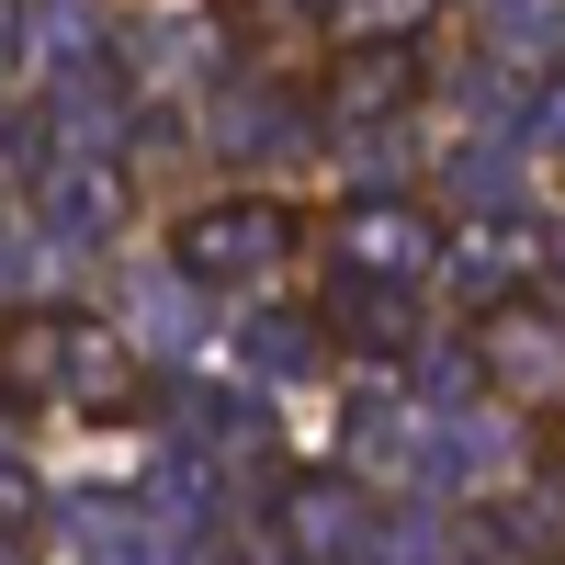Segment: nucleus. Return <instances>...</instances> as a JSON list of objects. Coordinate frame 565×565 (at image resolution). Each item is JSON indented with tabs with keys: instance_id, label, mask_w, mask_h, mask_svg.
I'll return each mask as SVG.
<instances>
[{
	"instance_id": "3",
	"label": "nucleus",
	"mask_w": 565,
	"mask_h": 565,
	"mask_svg": "<svg viewBox=\"0 0 565 565\" xmlns=\"http://www.w3.org/2000/svg\"><path fill=\"white\" fill-rule=\"evenodd\" d=\"M418 260H430V226H418V204H340V215H328V271L418 282Z\"/></svg>"
},
{
	"instance_id": "1",
	"label": "nucleus",
	"mask_w": 565,
	"mask_h": 565,
	"mask_svg": "<svg viewBox=\"0 0 565 565\" xmlns=\"http://www.w3.org/2000/svg\"><path fill=\"white\" fill-rule=\"evenodd\" d=\"M0 396H12V407H45V396H68V407H125V351H114V328H90V317H68V306L0 317Z\"/></svg>"
},
{
	"instance_id": "2",
	"label": "nucleus",
	"mask_w": 565,
	"mask_h": 565,
	"mask_svg": "<svg viewBox=\"0 0 565 565\" xmlns=\"http://www.w3.org/2000/svg\"><path fill=\"white\" fill-rule=\"evenodd\" d=\"M282 249H295V215L282 204H204L181 226V271L193 282H260Z\"/></svg>"
}]
</instances>
